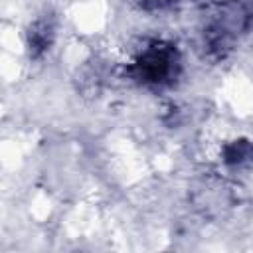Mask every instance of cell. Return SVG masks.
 <instances>
[{
  "instance_id": "1",
  "label": "cell",
  "mask_w": 253,
  "mask_h": 253,
  "mask_svg": "<svg viewBox=\"0 0 253 253\" xmlns=\"http://www.w3.org/2000/svg\"><path fill=\"white\" fill-rule=\"evenodd\" d=\"M180 71V55L172 43L150 42L136 55L130 73L134 79L146 87H166Z\"/></svg>"
},
{
  "instance_id": "2",
  "label": "cell",
  "mask_w": 253,
  "mask_h": 253,
  "mask_svg": "<svg viewBox=\"0 0 253 253\" xmlns=\"http://www.w3.org/2000/svg\"><path fill=\"white\" fill-rule=\"evenodd\" d=\"M241 28H243V12L239 8L231 10L229 6H225L219 12H215L211 20H208L204 28V40L208 47L221 53L231 45V42L235 40Z\"/></svg>"
},
{
  "instance_id": "3",
  "label": "cell",
  "mask_w": 253,
  "mask_h": 253,
  "mask_svg": "<svg viewBox=\"0 0 253 253\" xmlns=\"http://www.w3.org/2000/svg\"><path fill=\"white\" fill-rule=\"evenodd\" d=\"M223 156L229 166H243L253 160V144H249L247 140H235L225 146Z\"/></svg>"
},
{
  "instance_id": "4",
  "label": "cell",
  "mask_w": 253,
  "mask_h": 253,
  "mask_svg": "<svg viewBox=\"0 0 253 253\" xmlns=\"http://www.w3.org/2000/svg\"><path fill=\"white\" fill-rule=\"evenodd\" d=\"M49 42H51V28L45 22H40L30 30V49L34 53L43 51L49 45Z\"/></svg>"
}]
</instances>
